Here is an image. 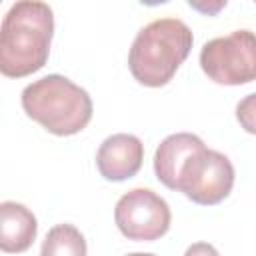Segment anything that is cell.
<instances>
[{
    "instance_id": "obj_1",
    "label": "cell",
    "mask_w": 256,
    "mask_h": 256,
    "mask_svg": "<svg viewBox=\"0 0 256 256\" xmlns=\"http://www.w3.org/2000/svg\"><path fill=\"white\" fill-rule=\"evenodd\" d=\"M54 14L46 2L20 0L10 6L0 28V72L24 78L38 72L50 54Z\"/></svg>"
},
{
    "instance_id": "obj_2",
    "label": "cell",
    "mask_w": 256,
    "mask_h": 256,
    "mask_svg": "<svg viewBox=\"0 0 256 256\" xmlns=\"http://www.w3.org/2000/svg\"><path fill=\"white\" fill-rule=\"evenodd\" d=\"M194 44L192 30L180 18H158L146 24L134 38L128 52L132 76L150 88L172 80Z\"/></svg>"
},
{
    "instance_id": "obj_3",
    "label": "cell",
    "mask_w": 256,
    "mask_h": 256,
    "mask_svg": "<svg viewBox=\"0 0 256 256\" xmlns=\"http://www.w3.org/2000/svg\"><path fill=\"white\" fill-rule=\"evenodd\" d=\"M20 100L28 118L56 136L78 134L92 120L90 94L62 74L34 80L22 90Z\"/></svg>"
},
{
    "instance_id": "obj_4",
    "label": "cell",
    "mask_w": 256,
    "mask_h": 256,
    "mask_svg": "<svg viewBox=\"0 0 256 256\" xmlns=\"http://www.w3.org/2000/svg\"><path fill=\"white\" fill-rule=\"evenodd\" d=\"M204 74L224 86H240L256 80V34L234 30L208 40L200 50Z\"/></svg>"
},
{
    "instance_id": "obj_5",
    "label": "cell",
    "mask_w": 256,
    "mask_h": 256,
    "mask_svg": "<svg viewBox=\"0 0 256 256\" xmlns=\"http://www.w3.org/2000/svg\"><path fill=\"white\" fill-rule=\"evenodd\" d=\"M234 186V166L218 150L200 148L184 164L176 190L200 206L222 202Z\"/></svg>"
},
{
    "instance_id": "obj_6",
    "label": "cell",
    "mask_w": 256,
    "mask_h": 256,
    "mask_svg": "<svg viewBox=\"0 0 256 256\" xmlns=\"http://www.w3.org/2000/svg\"><path fill=\"white\" fill-rule=\"evenodd\" d=\"M170 206L150 188H134L120 196L114 208L118 230L136 242H152L170 228Z\"/></svg>"
},
{
    "instance_id": "obj_7",
    "label": "cell",
    "mask_w": 256,
    "mask_h": 256,
    "mask_svg": "<svg viewBox=\"0 0 256 256\" xmlns=\"http://www.w3.org/2000/svg\"><path fill=\"white\" fill-rule=\"evenodd\" d=\"M144 160V144L138 136L118 132L108 136L96 152V168L104 180L122 182L138 174Z\"/></svg>"
},
{
    "instance_id": "obj_8",
    "label": "cell",
    "mask_w": 256,
    "mask_h": 256,
    "mask_svg": "<svg viewBox=\"0 0 256 256\" xmlns=\"http://www.w3.org/2000/svg\"><path fill=\"white\" fill-rule=\"evenodd\" d=\"M200 148H204V142L196 134L176 132V134L166 136L158 144L156 154H154V172H156V178L166 188L176 190L178 178H180V172H182L184 164Z\"/></svg>"
},
{
    "instance_id": "obj_9",
    "label": "cell",
    "mask_w": 256,
    "mask_h": 256,
    "mask_svg": "<svg viewBox=\"0 0 256 256\" xmlns=\"http://www.w3.org/2000/svg\"><path fill=\"white\" fill-rule=\"evenodd\" d=\"M38 232V222L32 210L20 202L6 200L0 204V248L6 254L26 252Z\"/></svg>"
},
{
    "instance_id": "obj_10",
    "label": "cell",
    "mask_w": 256,
    "mask_h": 256,
    "mask_svg": "<svg viewBox=\"0 0 256 256\" xmlns=\"http://www.w3.org/2000/svg\"><path fill=\"white\" fill-rule=\"evenodd\" d=\"M40 256H86V240L74 224H56L48 230Z\"/></svg>"
},
{
    "instance_id": "obj_11",
    "label": "cell",
    "mask_w": 256,
    "mask_h": 256,
    "mask_svg": "<svg viewBox=\"0 0 256 256\" xmlns=\"http://www.w3.org/2000/svg\"><path fill=\"white\" fill-rule=\"evenodd\" d=\"M236 120L246 132L256 136V92L244 96L236 104Z\"/></svg>"
},
{
    "instance_id": "obj_12",
    "label": "cell",
    "mask_w": 256,
    "mask_h": 256,
    "mask_svg": "<svg viewBox=\"0 0 256 256\" xmlns=\"http://www.w3.org/2000/svg\"><path fill=\"white\" fill-rule=\"evenodd\" d=\"M184 256H220L218 250L208 242H194L186 248Z\"/></svg>"
},
{
    "instance_id": "obj_13",
    "label": "cell",
    "mask_w": 256,
    "mask_h": 256,
    "mask_svg": "<svg viewBox=\"0 0 256 256\" xmlns=\"http://www.w3.org/2000/svg\"><path fill=\"white\" fill-rule=\"evenodd\" d=\"M190 6H192V8H196V10H202V12H206V14H214V12H218L220 8H224V6H226V2H220V4H216V6L200 4V2H190Z\"/></svg>"
},
{
    "instance_id": "obj_14",
    "label": "cell",
    "mask_w": 256,
    "mask_h": 256,
    "mask_svg": "<svg viewBox=\"0 0 256 256\" xmlns=\"http://www.w3.org/2000/svg\"><path fill=\"white\" fill-rule=\"evenodd\" d=\"M128 256H154V254H150V252H132Z\"/></svg>"
}]
</instances>
